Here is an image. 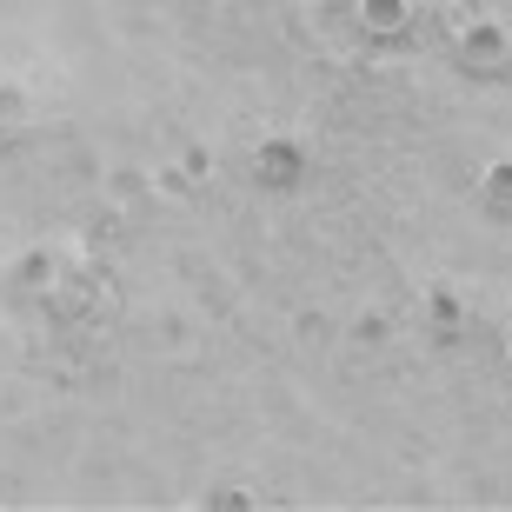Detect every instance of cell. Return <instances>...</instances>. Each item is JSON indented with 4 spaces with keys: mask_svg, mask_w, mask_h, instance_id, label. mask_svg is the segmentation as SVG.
<instances>
[{
    "mask_svg": "<svg viewBox=\"0 0 512 512\" xmlns=\"http://www.w3.org/2000/svg\"><path fill=\"white\" fill-rule=\"evenodd\" d=\"M486 207H493V213H512V160H499V167L486 173Z\"/></svg>",
    "mask_w": 512,
    "mask_h": 512,
    "instance_id": "cell-4",
    "label": "cell"
},
{
    "mask_svg": "<svg viewBox=\"0 0 512 512\" xmlns=\"http://www.w3.org/2000/svg\"><path fill=\"white\" fill-rule=\"evenodd\" d=\"M512 60V27L499 20H473L466 34H459V67H473V74H499Z\"/></svg>",
    "mask_w": 512,
    "mask_h": 512,
    "instance_id": "cell-1",
    "label": "cell"
},
{
    "mask_svg": "<svg viewBox=\"0 0 512 512\" xmlns=\"http://www.w3.org/2000/svg\"><path fill=\"white\" fill-rule=\"evenodd\" d=\"M253 173H260L266 187H293V180L306 173V153L293 147V140H266V147L253 153Z\"/></svg>",
    "mask_w": 512,
    "mask_h": 512,
    "instance_id": "cell-2",
    "label": "cell"
},
{
    "mask_svg": "<svg viewBox=\"0 0 512 512\" xmlns=\"http://www.w3.org/2000/svg\"><path fill=\"white\" fill-rule=\"evenodd\" d=\"M406 27H413V7H406V0H360V34L399 40Z\"/></svg>",
    "mask_w": 512,
    "mask_h": 512,
    "instance_id": "cell-3",
    "label": "cell"
},
{
    "mask_svg": "<svg viewBox=\"0 0 512 512\" xmlns=\"http://www.w3.org/2000/svg\"><path fill=\"white\" fill-rule=\"evenodd\" d=\"M14 280H20V286H47V280H54V266H47V253H20Z\"/></svg>",
    "mask_w": 512,
    "mask_h": 512,
    "instance_id": "cell-5",
    "label": "cell"
},
{
    "mask_svg": "<svg viewBox=\"0 0 512 512\" xmlns=\"http://www.w3.org/2000/svg\"><path fill=\"white\" fill-rule=\"evenodd\" d=\"M433 326H446V333L459 326V300L453 293H433Z\"/></svg>",
    "mask_w": 512,
    "mask_h": 512,
    "instance_id": "cell-6",
    "label": "cell"
}]
</instances>
